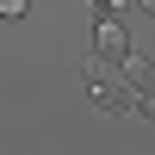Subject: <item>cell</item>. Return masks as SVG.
I'll return each mask as SVG.
<instances>
[{"mask_svg": "<svg viewBox=\"0 0 155 155\" xmlns=\"http://www.w3.org/2000/svg\"><path fill=\"white\" fill-rule=\"evenodd\" d=\"M0 12H6V19H19V12H25V0H0Z\"/></svg>", "mask_w": 155, "mask_h": 155, "instance_id": "obj_4", "label": "cell"}, {"mask_svg": "<svg viewBox=\"0 0 155 155\" xmlns=\"http://www.w3.org/2000/svg\"><path fill=\"white\" fill-rule=\"evenodd\" d=\"M93 6H112V0H93Z\"/></svg>", "mask_w": 155, "mask_h": 155, "instance_id": "obj_6", "label": "cell"}, {"mask_svg": "<svg viewBox=\"0 0 155 155\" xmlns=\"http://www.w3.org/2000/svg\"><path fill=\"white\" fill-rule=\"evenodd\" d=\"M124 81H130L137 93H155V62H143V56H124Z\"/></svg>", "mask_w": 155, "mask_h": 155, "instance_id": "obj_3", "label": "cell"}, {"mask_svg": "<svg viewBox=\"0 0 155 155\" xmlns=\"http://www.w3.org/2000/svg\"><path fill=\"white\" fill-rule=\"evenodd\" d=\"M93 44H99V56H106V62H124V56H130V37H124V25L112 19V12L99 19V31H93Z\"/></svg>", "mask_w": 155, "mask_h": 155, "instance_id": "obj_2", "label": "cell"}, {"mask_svg": "<svg viewBox=\"0 0 155 155\" xmlns=\"http://www.w3.org/2000/svg\"><path fill=\"white\" fill-rule=\"evenodd\" d=\"M130 6H137V12H155V0H130Z\"/></svg>", "mask_w": 155, "mask_h": 155, "instance_id": "obj_5", "label": "cell"}, {"mask_svg": "<svg viewBox=\"0 0 155 155\" xmlns=\"http://www.w3.org/2000/svg\"><path fill=\"white\" fill-rule=\"evenodd\" d=\"M93 106H99V112H130V106H137V87L112 68L106 81H93Z\"/></svg>", "mask_w": 155, "mask_h": 155, "instance_id": "obj_1", "label": "cell"}]
</instances>
